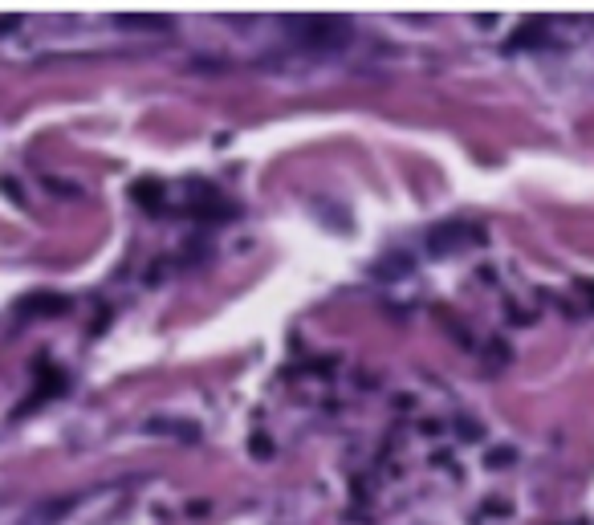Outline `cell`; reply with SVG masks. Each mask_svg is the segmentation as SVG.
<instances>
[{"instance_id":"1","label":"cell","mask_w":594,"mask_h":525,"mask_svg":"<svg viewBox=\"0 0 594 525\" xmlns=\"http://www.w3.org/2000/svg\"><path fill=\"white\" fill-rule=\"evenodd\" d=\"M302 41H313V45H322V41H330V45H338L350 37V25L346 21H306L302 29H297Z\"/></svg>"},{"instance_id":"2","label":"cell","mask_w":594,"mask_h":525,"mask_svg":"<svg viewBox=\"0 0 594 525\" xmlns=\"http://www.w3.org/2000/svg\"><path fill=\"white\" fill-rule=\"evenodd\" d=\"M147 428H151V432H180V436H188V440H195V424H159V420H151V424H147Z\"/></svg>"}]
</instances>
